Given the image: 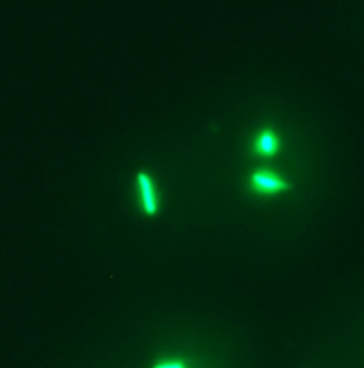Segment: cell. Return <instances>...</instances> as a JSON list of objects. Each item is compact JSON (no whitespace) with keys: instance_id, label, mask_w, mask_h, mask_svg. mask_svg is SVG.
<instances>
[{"instance_id":"obj_4","label":"cell","mask_w":364,"mask_h":368,"mask_svg":"<svg viewBox=\"0 0 364 368\" xmlns=\"http://www.w3.org/2000/svg\"><path fill=\"white\" fill-rule=\"evenodd\" d=\"M152 368H189L188 361L182 359V357H175V356H168L162 357V359L155 361L152 364Z\"/></svg>"},{"instance_id":"obj_1","label":"cell","mask_w":364,"mask_h":368,"mask_svg":"<svg viewBox=\"0 0 364 368\" xmlns=\"http://www.w3.org/2000/svg\"><path fill=\"white\" fill-rule=\"evenodd\" d=\"M249 188L256 195L263 197H275L286 193L289 190V180L277 170L261 166V168L252 170L249 173Z\"/></svg>"},{"instance_id":"obj_2","label":"cell","mask_w":364,"mask_h":368,"mask_svg":"<svg viewBox=\"0 0 364 368\" xmlns=\"http://www.w3.org/2000/svg\"><path fill=\"white\" fill-rule=\"evenodd\" d=\"M134 188H136L137 206L147 217H155L161 208V195H159L157 180L150 172L140 170L134 175Z\"/></svg>"},{"instance_id":"obj_3","label":"cell","mask_w":364,"mask_h":368,"mask_svg":"<svg viewBox=\"0 0 364 368\" xmlns=\"http://www.w3.org/2000/svg\"><path fill=\"white\" fill-rule=\"evenodd\" d=\"M282 141H281V134L275 127L271 126H264L254 134L252 140V148L256 152V155L263 159H271L274 155H277L281 152Z\"/></svg>"}]
</instances>
